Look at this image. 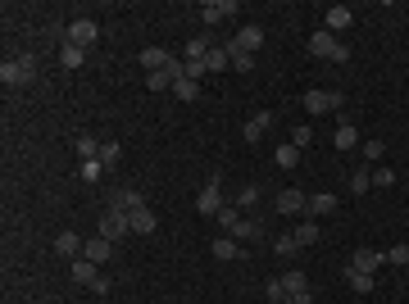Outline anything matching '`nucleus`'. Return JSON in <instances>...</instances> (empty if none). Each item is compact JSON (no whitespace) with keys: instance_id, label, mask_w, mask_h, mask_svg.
<instances>
[{"instance_id":"nucleus-45","label":"nucleus","mask_w":409,"mask_h":304,"mask_svg":"<svg viewBox=\"0 0 409 304\" xmlns=\"http://www.w3.org/2000/svg\"><path fill=\"white\" fill-rule=\"evenodd\" d=\"M91 291H96V295H109V291H114V282H109L105 272H100V282H96V286H91Z\"/></svg>"},{"instance_id":"nucleus-27","label":"nucleus","mask_w":409,"mask_h":304,"mask_svg":"<svg viewBox=\"0 0 409 304\" xmlns=\"http://www.w3.org/2000/svg\"><path fill=\"white\" fill-rule=\"evenodd\" d=\"M100 145L105 141H96V136H91V132H82V136H77V159H100Z\"/></svg>"},{"instance_id":"nucleus-21","label":"nucleus","mask_w":409,"mask_h":304,"mask_svg":"<svg viewBox=\"0 0 409 304\" xmlns=\"http://www.w3.org/2000/svg\"><path fill=\"white\" fill-rule=\"evenodd\" d=\"M128 223H132V232H137V236H151V232L160 227L155 209H137V214H128Z\"/></svg>"},{"instance_id":"nucleus-32","label":"nucleus","mask_w":409,"mask_h":304,"mask_svg":"<svg viewBox=\"0 0 409 304\" xmlns=\"http://www.w3.org/2000/svg\"><path fill=\"white\" fill-rule=\"evenodd\" d=\"M273 159H278V168H296V163H301V150H296V145H278V150H273Z\"/></svg>"},{"instance_id":"nucleus-15","label":"nucleus","mask_w":409,"mask_h":304,"mask_svg":"<svg viewBox=\"0 0 409 304\" xmlns=\"http://www.w3.org/2000/svg\"><path fill=\"white\" fill-rule=\"evenodd\" d=\"M350 19H355V14H350V10H345V5H332V10H327L323 14V32H345V28H350Z\"/></svg>"},{"instance_id":"nucleus-2","label":"nucleus","mask_w":409,"mask_h":304,"mask_svg":"<svg viewBox=\"0 0 409 304\" xmlns=\"http://www.w3.org/2000/svg\"><path fill=\"white\" fill-rule=\"evenodd\" d=\"M310 54H314V59H327V64H345V59H350V45H341L332 32L318 28V32L310 37Z\"/></svg>"},{"instance_id":"nucleus-26","label":"nucleus","mask_w":409,"mask_h":304,"mask_svg":"<svg viewBox=\"0 0 409 304\" xmlns=\"http://www.w3.org/2000/svg\"><path fill=\"white\" fill-rule=\"evenodd\" d=\"M291 236L301 241V245H314V241L323 236V227H318V218H305V223H301V227H296V232H291Z\"/></svg>"},{"instance_id":"nucleus-18","label":"nucleus","mask_w":409,"mask_h":304,"mask_svg":"<svg viewBox=\"0 0 409 304\" xmlns=\"http://www.w3.org/2000/svg\"><path fill=\"white\" fill-rule=\"evenodd\" d=\"M55 250L64 254V259H77V254L86 250V241L77 236V232H59V236H55Z\"/></svg>"},{"instance_id":"nucleus-29","label":"nucleus","mask_w":409,"mask_h":304,"mask_svg":"<svg viewBox=\"0 0 409 304\" xmlns=\"http://www.w3.org/2000/svg\"><path fill=\"white\" fill-rule=\"evenodd\" d=\"M264 300H269V304H291V295H287V286H282V277H269V282H264Z\"/></svg>"},{"instance_id":"nucleus-8","label":"nucleus","mask_w":409,"mask_h":304,"mask_svg":"<svg viewBox=\"0 0 409 304\" xmlns=\"http://www.w3.org/2000/svg\"><path fill=\"white\" fill-rule=\"evenodd\" d=\"M68 277H73L77 286H96L100 282V263H91L86 254H77V259H68Z\"/></svg>"},{"instance_id":"nucleus-16","label":"nucleus","mask_w":409,"mask_h":304,"mask_svg":"<svg viewBox=\"0 0 409 304\" xmlns=\"http://www.w3.org/2000/svg\"><path fill=\"white\" fill-rule=\"evenodd\" d=\"M241 223H246V214H241V209L232 205V200H227V205L218 209V227H223L227 236H237V232H241Z\"/></svg>"},{"instance_id":"nucleus-17","label":"nucleus","mask_w":409,"mask_h":304,"mask_svg":"<svg viewBox=\"0 0 409 304\" xmlns=\"http://www.w3.org/2000/svg\"><path fill=\"white\" fill-rule=\"evenodd\" d=\"M169 64H173V54L160 50V45H146V50H141V68H146V73H160V68H169Z\"/></svg>"},{"instance_id":"nucleus-24","label":"nucleus","mask_w":409,"mask_h":304,"mask_svg":"<svg viewBox=\"0 0 409 304\" xmlns=\"http://www.w3.org/2000/svg\"><path fill=\"white\" fill-rule=\"evenodd\" d=\"M214 259H223V263L241 259V245H237V236H218V241H214Z\"/></svg>"},{"instance_id":"nucleus-22","label":"nucleus","mask_w":409,"mask_h":304,"mask_svg":"<svg viewBox=\"0 0 409 304\" xmlns=\"http://www.w3.org/2000/svg\"><path fill=\"white\" fill-rule=\"evenodd\" d=\"M86 259H91V263H109V254H114V241H105V236H91V241H86Z\"/></svg>"},{"instance_id":"nucleus-3","label":"nucleus","mask_w":409,"mask_h":304,"mask_svg":"<svg viewBox=\"0 0 409 304\" xmlns=\"http://www.w3.org/2000/svg\"><path fill=\"white\" fill-rule=\"evenodd\" d=\"M196 14H200V19L209 23V28H218V23H232V19H237L241 5H237V0H204V5H200Z\"/></svg>"},{"instance_id":"nucleus-46","label":"nucleus","mask_w":409,"mask_h":304,"mask_svg":"<svg viewBox=\"0 0 409 304\" xmlns=\"http://www.w3.org/2000/svg\"><path fill=\"white\" fill-rule=\"evenodd\" d=\"M405 245H409V241H405Z\"/></svg>"},{"instance_id":"nucleus-13","label":"nucleus","mask_w":409,"mask_h":304,"mask_svg":"<svg viewBox=\"0 0 409 304\" xmlns=\"http://www.w3.org/2000/svg\"><path fill=\"white\" fill-rule=\"evenodd\" d=\"M109 209H119V214H137V209H146V196H141L137 186H123L119 196H114V205Z\"/></svg>"},{"instance_id":"nucleus-42","label":"nucleus","mask_w":409,"mask_h":304,"mask_svg":"<svg viewBox=\"0 0 409 304\" xmlns=\"http://www.w3.org/2000/svg\"><path fill=\"white\" fill-rule=\"evenodd\" d=\"M387 263L405 268V263H409V245H391V250H387Z\"/></svg>"},{"instance_id":"nucleus-40","label":"nucleus","mask_w":409,"mask_h":304,"mask_svg":"<svg viewBox=\"0 0 409 304\" xmlns=\"http://www.w3.org/2000/svg\"><path fill=\"white\" fill-rule=\"evenodd\" d=\"M368 186H373V177H368V168H359V173H350V191H355V196H368Z\"/></svg>"},{"instance_id":"nucleus-5","label":"nucleus","mask_w":409,"mask_h":304,"mask_svg":"<svg viewBox=\"0 0 409 304\" xmlns=\"http://www.w3.org/2000/svg\"><path fill=\"white\" fill-rule=\"evenodd\" d=\"M96 236H105V241H123V236H132V223H128V214H119V209H105V218H100Z\"/></svg>"},{"instance_id":"nucleus-35","label":"nucleus","mask_w":409,"mask_h":304,"mask_svg":"<svg viewBox=\"0 0 409 304\" xmlns=\"http://www.w3.org/2000/svg\"><path fill=\"white\" fill-rule=\"evenodd\" d=\"M100 177H105V163H100V159H86V163H82V182H86V186H96Z\"/></svg>"},{"instance_id":"nucleus-39","label":"nucleus","mask_w":409,"mask_h":304,"mask_svg":"<svg viewBox=\"0 0 409 304\" xmlns=\"http://www.w3.org/2000/svg\"><path fill=\"white\" fill-rule=\"evenodd\" d=\"M296 245H301L296 236H278V241H273V254H278V259H291V254H296Z\"/></svg>"},{"instance_id":"nucleus-38","label":"nucleus","mask_w":409,"mask_h":304,"mask_svg":"<svg viewBox=\"0 0 409 304\" xmlns=\"http://www.w3.org/2000/svg\"><path fill=\"white\" fill-rule=\"evenodd\" d=\"M146 87H151V91H173L169 68H160V73H146Z\"/></svg>"},{"instance_id":"nucleus-1","label":"nucleus","mask_w":409,"mask_h":304,"mask_svg":"<svg viewBox=\"0 0 409 304\" xmlns=\"http://www.w3.org/2000/svg\"><path fill=\"white\" fill-rule=\"evenodd\" d=\"M32 77H37V54H14V59L0 64V82L5 87H28Z\"/></svg>"},{"instance_id":"nucleus-23","label":"nucleus","mask_w":409,"mask_h":304,"mask_svg":"<svg viewBox=\"0 0 409 304\" xmlns=\"http://www.w3.org/2000/svg\"><path fill=\"white\" fill-rule=\"evenodd\" d=\"M232 54H237V50H232V41H227V45H214V50L204 54V68H209V73H223Z\"/></svg>"},{"instance_id":"nucleus-20","label":"nucleus","mask_w":409,"mask_h":304,"mask_svg":"<svg viewBox=\"0 0 409 304\" xmlns=\"http://www.w3.org/2000/svg\"><path fill=\"white\" fill-rule=\"evenodd\" d=\"M332 145H336V150H359V132H355V123H336Z\"/></svg>"},{"instance_id":"nucleus-14","label":"nucleus","mask_w":409,"mask_h":304,"mask_svg":"<svg viewBox=\"0 0 409 304\" xmlns=\"http://www.w3.org/2000/svg\"><path fill=\"white\" fill-rule=\"evenodd\" d=\"M269 128H273V114L264 109V114H250V119H246V128H241V136H246V141L255 145V141H259V136H264Z\"/></svg>"},{"instance_id":"nucleus-7","label":"nucleus","mask_w":409,"mask_h":304,"mask_svg":"<svg viewBox=\"0 0 409 304\" xmlns=\"http://www.w3.org/2000/svg\"><path fill=\"white\" fill-rule=\"evenodd\" d=\"M96 37H100V28H96V23H91V19H77V23H68L64 41L82 45V50H91V45H96Z\"/></svg>"},{"instance_id":"nucleus-12","label":"nucleus","mask_w":409,"mask_h":304,"mask_svg":"<svg viewBox=\"0 0 409 304\" xmlns=\"http://www.w3.org/2000/svg\"><path fill=\"white\" fill-rule=\"evenodd\" d=\"M305 214H310V218H323V214H336V196H332V191H314V196L305 200Z\"/></svg>"},{"instance_id":"nucleus-11","label":"nucleus","mask_w":409,"mask_h":304,"mask_svg":"<svg viewBox=\"0 0 409 304\" xmlns=\"http://www.w3.org/2000/svg\"><path fill=\"white\" fill-rule=\"evenodd\" d=\"M232 45H237L241 54H255L259 45H264V28H255V23H246V28H241V32L232 37Z\"/></svg>"},{"instance_id":"nucleus-33","label":"nucleus","mask_w":409,"mask_h":304,"mask_svg":"<svg viewBox=\"0 0 409 304\" xmlns=\"http://www.w3.org/2000/svg\"><path fill=\"white\" fill-rule=\"evenodd\" d=\"M173 96H178V100H196V96H200V82H191V77H178V82H173Z\"/></svg>"},{"instance_id":"nucleus-28","label":"nucleus","mask_w":409,"mask_h":304,"mask_svg":"<svg viewBox=\"0 0 409 304\" xmlns=\"http://www.w3.org/2000/svg\"><path fill=\"white\" fill-rule=\"evenodd\" d=\"M259 200H264V196H259V186H241L237 196H232V205H237V209H241V214H250V209H255V205H259Z\"/></svg>"},{"instance_id":"nucleus-30","label":"nucleus","mask_w":409,"mask_h":304,"mask_svg":"<svg viewBox=\"0 0 409 304\" xmlns=\"http://www.w3.org/2000/svg\"><path fill=\"white\" fill-rule=\"evenodd\" d=\"M345 282H350V291L368 295V291H373V272H355V268H345Z\"/></svg>"},{"instance_id":"nucleus-44","label":"nucleus","mask_w":409,"mask_h":304,"mask_svg":"<svg viewBox=\"0 0 409 304\" xmlns=\"http://www.w3.org/2000/svg\"><path fill=\"white\" fill-rule=\"evenodd\" d=\"M259 232H264V227H259L255 218H246V223H241V232H237V241H255Z\"/></svg>"},{"instance_id":"nucleus-6","label":"nucleus","mask_w":409,"mask_h":304,"mask_svg":"<svg viewBox=\"0 0 409 304\" xmlns=\"http://www.w3.org/2000/svg\"><path fill=\"white\" fill-rule=\"evenodd\" d=\"M341 105H345L341 91H310V96H305V114H314V119H318V114H332V109H341Z\"/></svg>"},{"instance_id":"nucleus-36","label":"nucleus","mask_w":409,"mask_h":304,"mask_svg":"<svg viewBox=\"0 0 409 304\" xmlns=\"http://www.w3.org/2000/svg\"><path fill=\"white\" fill-rule=\"evenodd\" d=\"M359 154H364V159L373 163V159H382V154H387V145L377 141V136H368V141H359Z\"/></svg>"},{"instance_id":"nucleus-10","label":"nucleus","mask_w":409,"mask_h":304,"mask_svg":"<svg viewBox=\"0 0 409 304\" xmlns=\"http://www.w3.org/2000/svg\"><path fill=\"white\" fill-rule=\"evenodd\" d=\"M305 200H310V196H305V191H296V186H287V191H278V200H273V205H278V214H305Z\"/></svg>"},{"instance_id":"nucleus-34","label":"nucleus","mask_w":409,"mask_h":304,"mask_svg":"<svg viewBox=\"0 0 409 304\" xmlns=\"http://www.w3.org/2000/svg\"><path fill=\"white\" fill-rule=\"evenodd\" d=\"M310 141H314V128H310V123H296V128H291V145H296V150H305Z\"/></svg>"},{"instance_id":"nucleus-43","label":"nucleus","mask_w":409,"mask_h":304,"mask_svg":"<svg viewBox=\"0 0 409 304\" xmlns=\"http://www.w3.org/2000/svg\"><path fill=\"white\" fill-rule=\"evenodd\" d=\"M232 50H237V45H232ZM232 68H237V73H250V68H255V54H232Z\"/></svg>"},{"instance_id":"nucleus-41","label":"nucleus","mask_w":409,"mask_h":304,"mask_svg":"<svg viewBox=\"0 0 409 304\" xmlns=\"http://www.w3.org/2000/svg\"><path fill=\"white\" fill-rule=\"evenodd\" d=\"M368 177H373V186H396V173H391V168H368Z\"/></svg>"},{"instance_id":"nucleus-4","label":"nucleus","mask_w":409,"mask_h":304,"mask_svg":"<svg viewBox=\"0 0 409 304\" xmlns=\"http://www.w3.org/2000/svg\"><path fill=\"white\" fill-rule=\"evenodd\" d=\"M223 186H218V177H209V182L200 186V196H196V209H200L204 218H218V209H223Z\"/></svg>"},{"instance_id":"nucleus-19","label":"nucleus","mask_w":409,"mask_h":304,"mask_svg":"<svg viewBox=\"0 0 409 304\" xmlns=\"http://www.w3.org/2000/svg\"><path fill=\"white\" fill-rule=\"evenodd\" d=\"M382 263H387V254H377V250H355L350 254V268L355 272H377Z\"/></svg>"},{"instance_id":"nucleus-9","label":"nucleus","mask_w":409,"mask_h":304,"mask_svg":"<svg viewBox=\"0 0 409 304\" xmlns=\"http://www.w3.org/2000/svg\"><path fill=\"white\" fill-rule=\"evenodd\" d=\"M282 286H287L291 304H314V291H310V282H305V272H282Z\"/></svg>"},{"instance_id":"nucleus-25","label":"nucleus","mask_w":409,"mask_h":304,"mask_svg":"<svg viewBox=\"0 0 409 304\" xmlns=\"http://www.w3.org/2000/svg\"><path fill=\"white\" fill-rule=\"evenodd\" d=\"M59 64H64V68H82L86 64V50H82V45H73V41H64V45H59Z\"/></svg>"},{"instance_id":"nucleus-37","label":"nucleus","mask_w":409,"mask_h":304,"mask_svg":"<svg viewBox=\"0 0 409 304\" xmlns=\"http://www.w3.org/2000/svg\"><path fill=\"white\" fill-rule=\"evenodd\" d=\"M119 159H123V145L119 141H105V145H100V163H105V168H114Z\"/></svg>"},{"instance_id":"nucleus-31","label":"nucleus","mask_w":409,"mask_h":304,"mask_svg":"<svg viewBox=\"0 0 409 304\" xmlns=\"http://www.w3.org/2000/svg\"><path fill=\"white\" fill-rule=\"evenodd\" d=\"M209 50H214V37H191L187 41V59H204Z\"/></svg>"}]
</instances>
